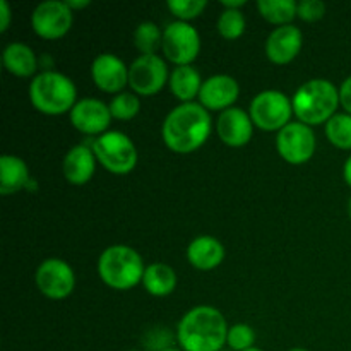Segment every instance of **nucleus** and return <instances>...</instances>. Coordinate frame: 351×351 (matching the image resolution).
<instances>
[{"label": "nucleus", "mask_w": 351, "mask_h": 351, "mask_svg": "<svg viewBox=\"0 0 351 351\" xmlns=\"http://www.w3.org/2000/svg\"><path fill=\"white\" fill-rule=\"evenodd\" d=\"M211 130V115L201 103H180L165 117L161 139L173 153L191 154L204 146Z\"/></svg>", "instance_id": "obj_1"}, {"label": "nucleus", "mask_w": 351, "mask_h": 351, "mask_svg": "<svg viewBox=\"0 0 351 351\" xmlns=\"http://www.w3.org/2000/svg\"><path fill=\"white\" fill-rule=\"evenodd\" d=\"M228 329V322L218 308L197 305L178 321L177 341L184 351H223Z\"/></svg>", "instance_id": "obj_2"}, {"label": "nucleus", "mask_w": 351, "mask_h": 351, "mask_svg": "<svg viewBox=\"0 0 351 351\" xmlns=\"http://www.w3.org/2000/svg\"><path fill=\"white\" fill-rule=\"evenodd\" d=\"M291 105L298 122L308 127L326 125L341 106L339 88L328 79H311L295 91Z\"/></svg>", "instance_id": "obj_3"}, {"label": "nucleus", "mask_w": 351, "mask_h": 351, "mask_svg": "<svg viewBox=\"0 0 351 351\" xmlns=\"http://www.w3.org/2000/svg\"><path fill=\"white\" fill-rule=\"evenodd\" d=\"M29 101L40 113L60 117L71 113L77 99V88L69 75L58 71H41L29 82Z\"/></svg>", "instance_id": "obj_4"}, {"label": "nucleus", "mask_w": 351, "mask_h": 351, "mask_svg": "<svg viewBox=\"0 0 351 351\" xmlns=\"http://www.w3.org/2000/svg\"><path fill=\"white\" fill-rule=\"evenodd\" d=\"M99 280L108 288L117 291H129L143 283L144 261L136 249L129 245H110L99 254L98 264Z\"/></svg>", "instance_id": "obj_5"}, {"label": "nucleus", "mask_w": 351, "mask_h": 351, "mask_svg": "<svg viewBox=\"0 0 351 351\" xmlns=\"http://www.w3.org/2000/svg\"><path fill=\"white\" fill-rule=\"evenodd\" d=\"M91 149L98 163L113 175L130 173L139 161V153L134 141L120 130H108L103 136L96 137Z\"/></svg>", "instance_id": "obj_6"}, {"label": "nucleus", "mask_w": 351, "mask_h": 351, "mask_svg": "<svg viewBox=\"0 0 351 351\" xmlns=\"http://www.w3.org/2000/svg\"><path fill=\"white\" fill-rule=\"evenodd\" d=\"M249 115L254 125L264 132H280L291 123L293 105L291 99L278 89H266L257 93L249 106Z\"/></svg>", "instance_id": "obj_7"}, {"label": "nucleus", "mask_w": 351, "mask_h": 351, "mask_svg": "<svg viewBox=\"0 0 351 351\" xmlns=\"http://www.w3.org/2000/svg\"><path fill=\"white\" fill-rule=\"evenodd\" d=\"M161 51L175 67L192 65L201 53V34L191 23L173 21L163 29Z\"/></svg>", "instance_id": "obj_8"}, {"label": "nucleus", "mask_w": 351, "mask_h": 351, "mask_svg": "<svg viewBox=\"0 0 351 351\" xmlns=\"http://www.w3.org/2000/svg\"><path fill=\"white\" fill-rule=\"evenodd\" d=\"M170 81V72L160 55H139L129 65V86L137 96H154Z\"/></svg>", "instance_id": "obj_9"}, {"label": "nucleus", "mask_w": 351, "mask_h": 351, "mask_svg": "<svg viewBox=\"0 0 351 351\" xmlns=\"http://www.w3.org/2000/svg\"><path fill=\"white\" fill-rule=\"evenodd\" d=\"M38 291L50 300H64L75 288V274L71 264L58 257L41 261L34 273Z\"/></svg>", "instance_id": "obj_10"}, {"label": "nucleus", "mask_w": 351, "mask_h": 351, "mask_svg": "<svg viewBox=\"0 0 351 351\" xmlns=\"http://www.w3.org/2000/svg\"><path fill=\"white\" fill-rule=\"evenodd\" d=\"M317 139L312 127L302 122L288 123L276 134L278 154L288 165H305L314 158Z\"/></svg>", "instance_id": "obj_11"}, {"label": "nucleus", "mask_w": 351, "mask_h": 351, "mask_svg": "<svg viewBox=\"0 0 351 351\" xmlns=\"http://www.w3.org/2000/svg\"><path fill=\"white\" fill-rule=\"evenodd\" d=\"M74 23V12L67 2L62 0H47L34 7L31 14V27L34 34L43 40H60L71 31Z\"/></svg>", "instance_id": "obj_12"}, {"label": "nucleus", "mask_w": 351, "mask_h": 351, "mask_svg": "<svg viewBox=\"0 0 351 351\" xmlns=\"http://www.w3.org/2000/svg\"><path fill=\"white\" fill-rule=\"evenodd\" d=\"M72 127L86 136H103L108 132L113 117L110 106L96 98H82L69 113Z\"/></svg>", "instance_id": "obj_13"}, {"label": "nucleus", "mask_w": 351, "mask_h": 351, "mask_svg": "<svg viewBox=\"0 0 351 351\" xmlns=\"http://www.w3.org/2000/svg\"><path fill=\"white\" fill-rule=\"evenodd\" d=\"M91 79L99 91L120 95L129 86V67L119 55L99 53L91 64Z\"/></svg>", "instance_id": "obj_14"}, {"label": "nucleus", "mask_w": 351, "mask_h": 351, "mask_svg": "<svg viewBox=\"0 0 351 351\" xmlns=\"http://www.w3.org/2000/svg\"><path fill=\"white\" fill-rule=\"evenodd\" d=\"M240 96V86L235 77L228 74H216L202 82L197 103L208 112H225L235 106Z\"/></svg>", "instance_id": "obj_15"}, {"label": "nucleus", "mask_w": 351, "mask_h": 351, "mask_svg": "<svg viewBox=\"0 0 351 351\" xmlns=\"http://www.w3.org/2000/svg\"><path fill=\"white\" fill-rule=\"evenodd\" d=\"M254 122L249 112L240 106L225 110L216 119V132L219 139L230 147H243L250 143L254 136Z\"/></svg>", "instance_id": "obj_16"}, {"label": "nucleus", "mask_w": 351, "mask_h": 351, "mask_svg": "<svg viewBox=\"0 0 351 351\" xmlns=\"http://www.w3.org/2000/svg\"><path fill=\"white\" fill-rule=\"evenodd\" d=\"M304 47V34L300 27L288 26L274 27L266 40V57L274 65H287L293 62Z\"/></svg>", "instance_id": "obj_17"}, {"label": "nucleus", "mask_w": 351, "mask_h": 351, "mask_svg": "<svg viewBox=\"0 0 351 351\" xmlns=\"http://www.w3.org/2000/svg\"><path fill=\"white\" fill-rule=\"evenodd\" d=\"M96 160L91 146L77 144L65 153L62 161V173L64 178L72 185H86L91 182L96 171Z\"/></svg>", "instance_id": "obj_18"}, {"label": "nucleus", "mask_w": 351, "mask_h": 351, "mask_svg": "<svg viewBox=\"0 0 351 351\" xmlns=\"http://www.w3.org/2000/svg\"><path fill=\"white\" fill-rule=\"evenodd\" d=\"M189 264L199 271H213L225 261V247L216 237H195L185 250Z\"/></svg>", "instance_id": "obj_19"}, {"label": "nucleus", "mask_w": 351, "mask_h": 351, "mask_svg": "<svg viewBox=\"0 0 351 351\" xmlns=\"http://www.w3.org/2000/svg\"><path fill=\"white\" fill-rule=\"evenodd\" d=\"M2 64L9 74L16 77H34L38 72V57L26 43L14 41L2 51Z\"/></svg>", "instance_id": "obj_20"}, {"label": "nucleus", "mask_w": 351, "mask_h": 351, "mask_svg": "<svg viewBox=\"0 0 351 351\" xmlns=\"http://www.w3.org/2000/svg\"><path fill=\"white\" fill-rule=\"evenodd\" d=\"M31 180L26 161L14 154L0 158V194L12 195L27 187Z\"/></svg>", "instance_id": "obj_21"}, {"label": "nucleus", "mask_w": 351, "mask_h": 351, "mask_svg": "<svg viewBox=\"0 0 351 351\" xmlns=\"http://www.w3.org/2000/svg\"><path fill=\"white\" fill-rule=\"evenodd\" d=\"M202 77L194 65H180L170 72V91L180 103H194L202 88Z\"/></svg>", "instance_id": "obj_22"}, {"label": "nucleus", "mask_w": 351, "mask_h": 351, "mask_svg": "<svg viewBox=\"0 0 351 351\" xmlns=\"http://www.w3.org/2000/svg\"><path fill=\"white\" fill-rule=\"evenodd\" d=\"M178 283L177 273L165 263H154L146 266L143 278V287L153 297H168L175 291Z\"/></svg>", "instance_id": "obj_23"}, {"label": "nucleus", "mask_w": 351, "mask_h": 351, "mask_svg": "<svg viewBox=\"0 0 351 351\" xmlns=\"http://www.w3.org/2000/svg\"><path fill=\"white\" fill-rule=\"evenodd\" d=\"M257 12L273 26H288L297 17L298 2L295 0H257Z\"/></svg>", "instance_id": "obj_24"}, {"label": "nucleus", "mask_w": 351, "mask_h": 351, "mask_svg": "<svg viewBox=\"0 0 351 351\" xmlns=\"http://www.w3.org/2000/svg\"><path fill=\"white\" fill-rule=\"evenodd\" d=\"M163 45V29L153 21H144L134 29V47L141 55H158Z\"/></svg>", "instance_id": "obj_25"}, {"label": "nucleus", "mask_w": 351, "mask_h": 351, "mask_svg": "<svg viewBox=\"0 0 351 351\" xmlns=\"http://www.w3.org/2000/svg\"><path fill=\"white\" fill-rule=\"evenodd\" d=\"M324 134L329 143L341 151H351V115L336 113L324 125Z\"/></svg>", "instance_id": "obj_26"}, {"label": "nucleus", "mask_w": 351, "mask_h": 351, "mask_svg": "<svg viewBox=\"0 0 351 351\" xmlns=\"http://www.w3.org/2000/svg\"><path fill=\"white\" fill-rule=\"evenodd\" d=\"M245 27L247 21L242 9H223V12L218 17V23H216L219 36L226 41H235L242 38L245 33Z\"/></svg>", "instance_id": "obj_27"}, {"label": "nucleus", "mask_w": 351, "mask_h": 351, "mask_svg": "<svg viewBox=\"0 0 351 351\" xmlns=\"http://www.w3.org/2000/svg\"><path fill=\"white\" fill-rule=\"evenodd\" d=\"M110 113L115 120L127 122L139 115L141 112V99L136 93L123 91L120 95H115L110 101Z\"/></svg>", "instance_id": "obj_28"}, {"label": "nucleus", "mask_w": 351, "mask_h": 351, "mask_svg": "<svg viewBox=\"0 0 351 351\" xmlns=\"http://www.w3.org/2000/svg\"><path fill=\"white\" fill-rule=\"evenodd\" d=\"M226 346L232 351H245L249 348L256 346V331L252 329V326L239 324L230 326L228 336H226Z\"/></svg>", "instance_id": "obj_29"}, {"label": "nucleus", "mask_w": 351, "mask_h": 351, "mask_svg": "<svg viewBox=\"0 0 351 351\" xmlns=\"http://www.w3.org/2000/svg\"><path fill=\"white\" fill-rule=\"evenodd\" d=\"M168 10L182 23H191L197 19L208 7V0H170L167 2Z\"/></svg>", "instance_id": "obj_30"}, {"label": "nucleus", "mask_w": 351, "mask_h": 351, "mask_svg": "<svg viewBox=\"0 0 351 351\" xmlns=\"http://www.w3.org/2000/svg\"><path fill=\"white\" fill-rule=\"evenodd\" d=\"M326 16V3L321 0H302L298 2L297 17L305 23H317Z\"/></svg>", "instance_id": "obj_31"}, {"label": "nucleus", "mask_w": 351, "mask_h": 351, "mask_svg": "<svg viewBox=\"0 0 351 351\" xmlns=\"http://www.w3.org/2000/svg\"><path fill=\"white\" fill-rule=\"evenodd\" d=\"M339 105L345 110V113L351 115V75L346 77L339 86Z\"/></svg>", "instance_id": "obj_32"}, {"label": "nucleus", "mask_w": 351, "mask_h": 351, "mask_svg": "<svg viewBox=\"0 0 351 351\" xmlns=\"http://www.w3.org/2000/svg\"><path fill=\"white\" fill-rule=\"evenodd\" d=\"M12 23V10L7 0H0V33H5Z\"/></svg>", "instance_id": "obj_33"}, {"label": "nucleus", "mask_w": 351, "mask_h": 351, "mask_svg": "<svg viewBox=\"0 0 351 351\" xmlns=\"http://www.w3.org/2000/svg\"><path fill=\"white\" fill-rule=\"evenodd\" d=\"M343 178H345L346 185L351 189V154L346 158L345 165H343Z\"/></svg>", "instance_id": "obj_34"}, {"label": "nucleus", "mask_w": 351, "mask_h": 351, "mask_svg": "<svg viewBox=\"0 0 351 351\" xmlns=\"http://www.w3.org/2000/svg\"><path fill=\"white\" fill-rule=\"evenodd\" d=\"M223 9H242L245 5V0H223Z\"/></svg>", "instance_id": "obj_35"}, {"label": "nucleus", "mask_w": 351, "mask_h": 351, "mask_svg": "<svg viewBox=\"0 0 351 351\" xmlns=\"http://www.w3.org/2000/svg\"><path fill=\"white\" fill-rule=\"evenodd\" d=\"M89 0H82V2H77V0H67V5L71 7V10L74 12V10H79V9H84V7L89 5Z\"/></svg>", "instance_id": "obj_36"}, {"label": "nucleus", "mask_w": 351, "mask_h": 351, "mask_svg": "<svg viewBox=\"0 0 351 351\" xmlns=\"http://www.w3.org/2000/svg\"><path fill=\"white\" fill-rule=\"evenodd\" d=\"M348 216H350V219H351V195H350V199H348Z\"/></svg>", "instance_id": "obj_37"}, {"label": "nucleus", "mask_w": 351, "mask_h": 351, "mask_svg": "<svg viewBox=\"0 0 351 351\" xmlns=\"http://www.w3.org/2000/svg\"><path fill=\"white\" fill-rule=\"evenodd\" d=\"M163 351H184L182 348H173V346H171V348H168V350H163Z\"/></svg>", "instance_id": "obj_38"}, {"label": "nucleus", "mask_w": 351, "mask_h": 351, "mask_svg": "<svg viewBox=\"0 0 351 351\" xmlns=\"http://www.w3.org/2000/svg\"><path fill=\"white\" fill-rule=\"evenodd\" d=\"M245 351H264V350H261V348H257V346H254V348H249V350H245Z\"/></svg>", "instance_id": "obj_39"}, {"label": "nucleus", "mask_w": 351, "mask_h": 351, "mask_svg": "<svg viewBox=\"0 0 351 351\" xmlns=\"http://www.w3.org/2000/svg\"><path fill=\"white\" fill-rule=\"evenodd\" d=\"M288 351H308V350H305V348H291V350H288Z\"/></svg>", "instance_id": "obj_40"}, {"label": "nucleus", "mask_w": 351, "mask_h": 351, "mask_svg": "<svg viewBox=\"0 0 351 351\" xmlns=\"http://www.w3.org/2000/svg\"><path fill=\"white\" fill-rule=\"evenodd\" d=\"M127 351H139V350H127Z\"/></svg>", "instance_id": "obj_41"}]
</instances>
